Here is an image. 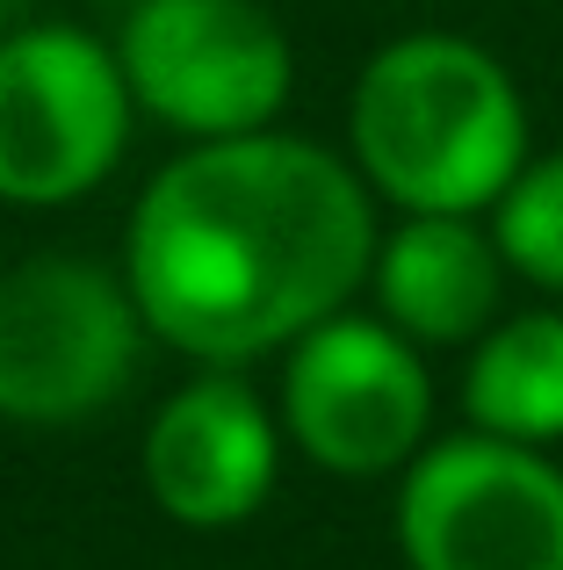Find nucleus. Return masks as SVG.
Returning <instances> with one entry per match:
<instances>
[{"label": "nucleus", "instance_id": "obj_4", "mask_svg": "<svg viewBox=\"0 0 563 570\" xmlns=\"http://www.w3.org/2000/svg\"><path fill=\"white\" fill-rule=\"evenodd\" d=\"M109 43L130 109L188 145L275 130L296 87V43L260 0H138Z\"/></svg>", "mask_w": 563, "mask_h": 570}, {"label": "nucleus", "instance_id": "obj_1", "mask_svg": "<svg viewBox=\"0 0 563 570\" xmlns=\"http://www.w3.org/2000/svg\"><path fill=\"white\" fill-rule=\"evenodd\" d=\"M376 232L354 159L275 124L174 153L130 203L116 267L159 347L246 368L354 304Z\"/></svg>", "mask_w": 563, "mask_h": 570}, {"label": "nucleus", "instance_id": "obj_6", "mask_svg": "<svg viewBox=\"0 0 563 570\" xmlns=\"http://www.w3.org/2000/svg\"><path fill=\"white\" fill-rule=\"evenodd\" d=\"M282 441L325 476H397L434 441L426 354L376 311H333L282 347Z\"/></svg>", "mask_w": 563, "mask_h": 570}, {"label": "nucleus", "instance_id": "obj_8", "mask_svg": "<svg viewBox=\"0 0 563 570\" xmlns=\"http://www.w3.org/2000/svg\"><path fill=\"white\" fill-rule=\"evenodd\" d=\"M282 419L246 368H203L145 419V499L188 534L246 528L282 484Z\"/></svg>", "mask_w": 563, "mask_h": 570}, {"label": "nucleus", "instance_id": "obj_5", "mask_svg": "<svg viewBox=\"0 0 563 570\" xmlns=\"http://www.w3.org/2000/svg\"><path fill=\"white\" fill-rule=\"evenodd\" d=\"M130 87L116 43L80 22L0 29V203L58 209L116 174L130 145Z\"/></svg>", "mask_w": 563, "mask_h": 570}, {"label": "nucleus", "instance_id": "obj_2", "mask_svg": "<svg viewBox=\"0 0 563 570\" xmlns=\"http://www.w3.org/2000/svg\"><path fill=\"white\" fill-rule=\"evenodd\" d=\"M347 159L397 217H484L527 167L521 80L463 29H405L354 72Z\"/></svg>", "mask_w": 563, "mask_h": 570}, {"label": "nucleus", "instance_id": "obj_7", "mask_svg": "<svg viewBox=\"0 0 563 570\" xmlns=\"http://www.w3.org/2000/svg\"><path fill=\"white\" fill-rule=\"evenodd\" d=\"M405 570H563V462L498 433H441L397 470Z\"/></svg>", "mask_w": 563, "mask_h": 570}, {"label": "nucleus", "instance_id": "obj_10", "mask_svg": "<svg viewBox=\"0 0 563 570\" xmlns=\"http://www.w3.org/2000/svg\"><path fill=\"white\" fill-rule=\"evenodd\" d=\"M463 419L498 441L556 448L563 441V311H506L492 333L470 340Z\"/></svg>", "mask_w": 563, "mask_h": 570}, {"label": "nucleus", "instance_id": "obj_3", "mask_svg": "<svg viewBox=\"0 0 563 570\" xmlns=\"http://www.w3.org/2000/svg\"><path fill=\"white\" fill-rule=\"evenodd\" d=\"M145 311L124 267L29 253L0 275V419L80 426L109 412L145 362Z\"/></svg>", "mask_w": 563, "mask_h": 570}, {"label": "nucleus", "instance_id": "obj_9", "mask_svg": "<svg viewBox=\"0 0 563 570\" xmlns=\"http://www.w3.org/2000/svg\"><path fill=\"white\" fill-rule=\"evenodd\" d=\"M506 253L484 217H397L368 253V304L419 354L470 347L506 318Z\"/></svg>", "mask_w": 563, "mask_h": 570}, {"label": "nucleus", "instance_id": "obj_11", "mask_svg": "<svg viewBox=\"0 0 563 570\" xmlns=\"http://www.w3.org/2000/svg\"><path fill=\"white\" fill-rule=\"evenodd\" d=\"M484 224H492L513 282L563 296V153H527V167L484 209Z\"/></svg>", "mask_w": 563, "mask_h": 570}]
</instances>
